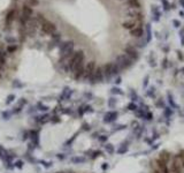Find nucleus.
I'll return each instance as SVG.
<instances>
[{
	"label": "nucleus",
	"mask_w": 184,
	"mask_h": 173,
	"mask_svg": "<svg viewBox=\"0 0 184 173\" xmlns=\"http://www.w3.org/2000/svg\"><path fill=\"white\" fill-rule=\"evenodd\" d=\"M82 64H84V53H83V51H76L69 58V60L63 65V68L66 72H69Z\"/></svg>",
	"instance_id": "nucleus-1"
},
{
	"label": "nucleus",
	"mask_w": 184,
	"mask_h": 173,
	"mask_svg": "<svg viewBox=\"0 0 184 173\" xmlns=\"http://www.w3.org/2000/svg\"><path fill=\"white\" fill-rule=\"evenodd\" d=\"M131 64H132V60L130 59L127 54H121V55L118 57V59H116V65L120 67V69L128 68Z\"/></svg>",
	"instance_id": "nucleus-2"
},
{
	"label": "nucleus",
	"mask_w": 184,
	"mask_h": 173,
	"mask_svg": "<svg viewBox=\"0 0 184 173\" xmlns=\"http://www.w3.org/2000/svg\"><path fill=\"white\" fill-rule=\"evenodd\" d=\"M42 31L46 35H53L56 31V27H55L54 23H52L51 21H47V20H44L42 23Z\"/></svg>",
	"instance_id": "nucleus-3"
},
{
	"label": "nucleus",
	"mask_w": 184,
	"mask_h": 173,
	"mask_svg": "<svg viewBox=\"0 0 184 173\" xmlns=\"http://www.w3.org/2000/svg\"><path fill=\"white\" fill-rule=\"evenodd\" d=\"M96 68H97V66H96V63H95V61H90V63H87V65H85V67H84L83 79H84V80H90V79L92 77V75H93Z\"/></svg>",
	"instance_id": "nucleus-4"
},
{
	"label": "nucleus",
	"mask_w": 184,
	"mask_h": 173,
	"mask_svg": "<svg viewBox=\"0 0 184 173\" xmlns=\"http://www.w3.org/2000/svg\"><path fill=\"white\" fill-rule=\"evenodd\" d=\"M169 172L170 173H182L183 172V166H182V163H181V161H180L178 157H175L173 161H172Z\"/></svg>",
	"instance_id": "nucleus-5"
},
{
	"label": "nucleus",
	"mask_w": 184,
	"mask_h": 173,
	"mask_svg": "<svg viewBox=\"0 0 184 173\" xmlns=\"http://www.w3.org/2000/svg\"><path fill=\"white\" fill-rule=\"evenodd\" d=\"M37 28H38V21L37 20L30 19L25 23V29H27V35L28 36H33L36 30H37Z\"/></svg>",
	"instance_id": "nucleus-6"
},
{
	"label": "nucleus",
	"mask_w": 184,
	"mask_h": 173,
	"mask_svg": "<svg viewBox=\"0 0 184 173\" xmlns=\"http://www.w3.org/2000/svg\"><path fill=\"white\" fill-rule=\"evenodd\" d=\"M104 77L105 76H104V72H102V67H97L95 73H93V75H92V77L90 80L92 82H95V83H98V82H101L104 80Z\"/></svg>",
	"instance_id": "nucleus-7"
},
{
	"label": "nucleus",
	"mask_w": 184,
	"mask_h": 173,
	"mask_svg": "<svg viewBox=\"0 0 184 173\" xmlns=\"http://www.w3.org/2000/svg\"><path fill=\"white\" fill-rule=\"evenodd\" d=\"M155 165H157V169L161 173H170L169 172V167H168V163L163 162L160 158H158L155 161Z\"/></svg>",
	"instance_id": "nucleus-8"
},
{
	"label": "nucleus",
	"mask_w": 184,
	"mask_h": 173,
	"mask_svg": "<svg viewBox=\"0 0 184 173\" xmlns=\"http://www.w3.org/2000/svg\"><path fill=\"white\" fill-rule=\"evenodd\" d=\"M102 72H104V76L106 79H110L112 76L114 75L113 74V63H108L102 67Z\"/></svg>",
	"instance_id": "nucleus-9"
},
{
	"label": "nucleus",
	"mask_w": 184,
	"mask_h": 173,
	"mask_svg": "<svg viewBox=\"0 0 184 173\" xmlns=\"http://www.w3.org/2000/svg\"><path fill=\"white\" fill-rule=\"evenodd\" d=\"M126 54L129 57L131 60H133V59H137V58H138L137 50H136L133 46H127V47H126Z\"/></svg>",
	"instance_id": "nucleus-10"
},
{
	"label": "nucleus",
	"mask_w": 184,
	"mask_h": 173,
	"mask_svg": "<svg viewBox=\"0 0 184 173\" xmlns=\"http://www.w3.org/2000/svg\"><path fill=\"white\" fill-rule=\"evenodd\" d=\"M130 35H131L132 37L139 38V37H141V36L144 35V30H143V28H141V25H136L133 29L130 30Z\"/></svg>",
	"instance_id": "nucleus-11"
},
{
	"label": "nucleus",
	"mask_w": 184,
	"mask_h": 173,
	"mask_svg": "<svg viewBox=\"0 0 184 173\" xmlns=\"http://www.w3.org/2000/svg\"><path fill=\"white\" fill-rule=\"evenodd\" d=\"M116 118H118V112H107V113L105 114V119H104V121H105V122H112V121H114Z\"/></svg>",
	"instance_id": "nucleus-12"
},
{
	"label": "nucleus",
	"mask_w": 184,
	"mask_h": 173,
	"mask_svg": "<svg viewBox=\"0 0 184 173\" xmlns=\"http://www.w3.org/2000/svg\"><path fill=\"white\" fill-rule=\"evenodd\" d=\"M137 25V23H136V20H133V19H131V20H128V21L123 22V28H126V29H133Z\"/></svg>",
	"instance_id": "nucleus-13"
},
{
	"label": "nucleus",
	"mask_w": 184,
	"mask_h": 173,
	"mask_svg": "<svg viewBox=\"0 0 184 173\" xmlns=\"http://www.w3.org/2000/svg\"><path fill=\"white\" fill-rule=\"evenodd\" d=\"M15 14H16V12L15 11H11L8 14H7V16H6V24H7V25H9L12 22L14 21V19H15Z\"/></svg>",
	"instance_id": "nucleus-14"
},
{
	"label": "nucleus",
	"mask_w": 184,
	"mask_h": 173,
	"mask_svg": "<svg viewBox=\"0 0 184 173\" xmlns=\"http://www.w3.org/2000/svg\"><path fill=\"white\" fill-rule=\"evenodd\" d=\"M128 5L133 9H138L141 7V2L138 0H128Z\"/></svg>",
	"instance_id": "nucleus-15"
},
{
	"label": "nucleus",
	"mask_w": 184,
	"mask_h": 173,
	"mask_svg": "<svg viewBox=\"0 0 184 173\" xmlns=\"http://www.w3.org/2000/svg\"><path fill=\"white\" fill-rule=\"evenodd\" d=\"M7 61V51H0V65L5 66Z\"/></svg>",
	"instance_id": "nucleus-16"
},
{
	"label": "nucleus",
	"mask_w": 184,
	"mask_h": 173,
	"mask_svg": "<svg viewBox=\"0 0 184 173\" xmlns=\"http://www.w3.org/2000/svg\"><path fill=\"white\" fill-rule=\"evenodd\" d=\"M161 161H163V162L168 163L169 161H170V155H169V152L167 151H162L161 153H160V157H159Z\"/></svg>",
	"instance_id": "nucleus-17"
},
{
	"label": "nucleus",
	"mask_w": 184,
	"mask_h": 173,
	"mask_svg": "<svg viewBox=\"0 0 184 173\" xmlns=\"http://www.w3.org/2000/svg\"><path fill=\"white\" fill-rule=\"evenodd\" d=\"M25 5H28L29 7H36L39 5V0H25Z\"/></svg>",
	"instance_id": "nucleus-18"
},
{
	"label": "nucleus",
	"mask_w": 184,
	"mask_h": 173,
	"mask_svg": "<svg viewBox=\"0 0 184 173\" xmlns=\"http://www.w3.org/2000/svg\"><path fill=\"white\" fill-rule=\"evenodd\" d=\"M17 50V45L16 44H12V45H8L7 46V53H14L15 51Z\"/></svg>",
	"instance_id": "nucleus-19"
},
{
	"label": "nucleus",
	"mask_w": 184,
	"mask_h": 173,
	"mask_svg": "<svg viewBox=\"0 0 184 173\" xmlns=\"http://www.w3.org/2000/svg\"><path fill=\"white\" fill-rule=\"evenodd\" d=\"M6 42H7V43H9V45H12V44H16V39H15L14 37L7 36V37H6Z\"/></svg>",
	"instance_id": "nucleus-20"
},
{
	"label": "nucleus",
	"mask_w": 184,
	"mask_h": 173,
	"mask_svg": "<svg viewBox=\"0 0 184 173\" xmlns=\"http://www.w3.org/2000/svg\"><path fill=\"white\" fill-rule=\"evenodd\" d=\"M106 150L110 153H113L114 152V148H113V145L112 144H106Z\"/></svg>",
	"instance_id": "nucleus-21"
},
{
	"label": "nucleus",
	"mask_w": 184,
	"mask_h": 173,
	"mask_svg": "<svg viewBox=\"0 0 184 173\" xmlns=\"http://www.w3.org/2000/svg\"><path fill=\"white\" fill-rule=\"evenodd\" d=\"M153 173H161V172H160V171H159V170L155 167V169H153Z\"/></svg>",
	"instance_id": "nucleus-22"
},
{
	"label": "nucleus",
	"mask_w": 184,
	"mask_h": 173,
	"mask_svg": "<svg viewBox=\"0 0 184 173\" xmlns=\"http://www.w3.org/2000/svg\"><path fill=\"white\" fill-rule=\"evenodd\" d=\"M2 72H4V66H1V65H0V73L2 74Z\"/></svg>",
	"instance_id": "nucleus-23"
},
{
	"label": "nucleus",
	"mask_w": 184,
	"mask_h": 173,
	"mask_svg": "<svg viewBox=\"0 0 184 173\" xmlns=\"http://www.w3.org/2000/svg\"><path fill=\"white\" fill-rule=\"evenodd\" d=\"M56 173H65V172H56Z\"/></svg>",
	"instance_id": "nucleus-24"
},
{
	"label": "nucleus",
	"mask_w": 184,
	"mask_h": 173,
	"mask_svg": "<svg viewBox=\"0 0 184 173\" xmlns=\"http://www.w3.org/2000/svg\"><path fill=\"white\" fill-rule=\"evenodd\" d=\"M0 77H1V73H0Z\"/></svg>",
	"instance_id": "nucleus-25"
},
{
	"label": "nucleus",
	"mask_w": 184,
	"mask_h": 173,
	"mask_svg": "<svg viewBox=\"0 0 184 173\" xmlns=\"http://www.w3.org/2000/svg\"><path fill=\"white\" fill-rule=\"evenodd\" d=\"M183 169H184V167H183Z\"/></svg>",
	"instance_id": "nucleus-26"
}]
</instances>
